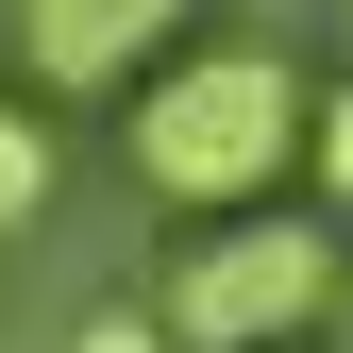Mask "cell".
<instances>
[{
	"mask_svg": "<svg viewBox=\"0 0 353 353\" xmlns=\"http://www.w3.org/2000/svg\"><path fill=\"white\" fill-rule=\"evenodd\" d=\"M303 185L353 202V84H320V101H303Z\"/></svg>",
	"mask_w": 353,
	"mask_h": 353,
	"instance_id": "cell-5",
	"label": "cell"
},
{
	"mask_svg": "<svg viewBox=\"0 0 353 353\" xmlns=\"http://www.w3.org/2000/svg\"><path fill=\"white\" fill-rule=\"evenodd\" d=\"M286 353H303V336H286Z\"/></svg>",
	"mask_w": 353,
	"mask_h": 353,
	"instance_id": "cell-7",
	"label": "cell"
},
{
	"mask_svg": "<svg viewBox=\"0 0 353 353\" xmlns=\"http://www.w3.org/2000/svg\"><path fill=\"white\" fill-rule=\"evenodd\" d=\"M17 219H51V135H34V101H0V236Z\"/></svg>",
	"mask_w": 353,
	"mask_h": 353,
	"instance_id": "cell-4",
	"label": "cell"
},
{
	"mask_svg": "<svg viewBox=\"0 0 353 353\" xmlns=\"http://www.w3.org/2000/svg\"><path fill=\"white\" fill-rule=\"evenodd\" d=\"M68 353H185V336H168V303H101V320H84Z\"/></svg>",
	"mask_w": 353,
	"mask_h": 353,
	"instance_id": "cell-6",
	"label": "cell"
},
{
	"mask_svg": "<svg viewBox=\"0 0 353 353\" xmlns=\"http://www.w3.org/2000/svg\"><path fill=\"white\" fill-rule=\"evenodd\" d=\"M168 34H185V0H17V68L51 101H118L135 68H168Z\"/></svg>",
	"mask_w": 353,
	"mask_h": 353,
	"instance_id": "cell-3",
	"label": "cell"
},
{
	"mask_svg": "<svg viewBox=\"0 0 353 353\" xmlns=\"http://www.w3.org/2000/svg\"><path fill=\"white\" fill-rule=\"evenodd\" d=\"M303 101H320V84H303L286 51H252V34L135 68V185H152V202H185V219L270 202L286 168H303Z\"/></svg>",
	"mask_w": 353,
	"mask_h": 353,
	"instance_id": "cell-1",
	"label": "cell"
},
{
	"mask_svg": "<svg viewBox=\"0 0 353 353\" xmlns=\"http://www.w3.org/2000/svg\"><path fill=\"white\" fill-rule=\"evenodd\" d=\"M168 336L185 353H286V336H320V303H336V236L320 219H286V202H219L185 252H168Z\"/></svg>",
	"mask_w": 353,
	"mask_h": 353,
	"instance_id": "cell-2",
	"label": "cell"
}]
</instances>
